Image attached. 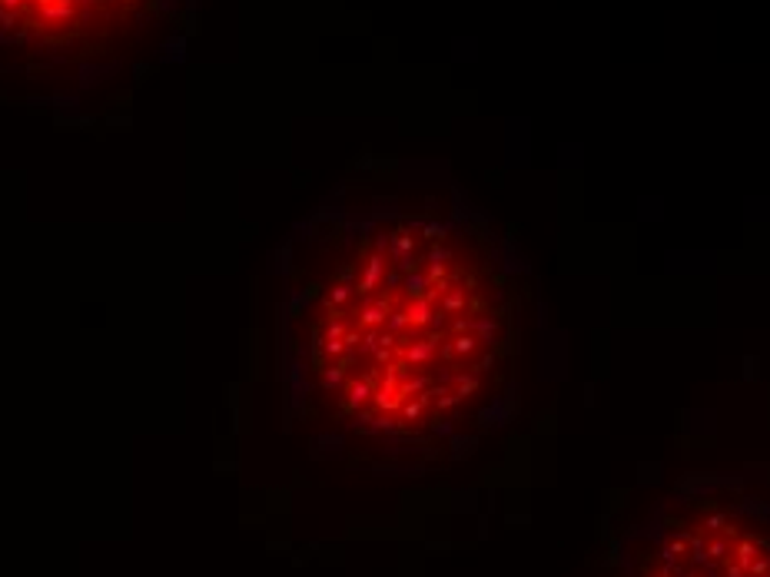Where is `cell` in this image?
I'll list each match as a JSON object with an SVG mask.
<instances>
[{
	"label": "cell",
	"instance_id": "6da1fadb",
	"mask_svg": "<svg viewBox=\"0 0 770 577\" xmlns=\"http://www.w3.org/2000/svg\"><path fill=\"white\" fill-rule=\"evenodd\" d=\"M140 0H0V34L47 47L83 50L133 20Z\"/></svg>",
	"mask_w": 770,
	"mask_h": 577
}]
</instances>
